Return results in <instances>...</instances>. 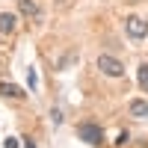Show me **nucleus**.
Returning a JSON list of instances; mask_svg holds the SVG:
<instances>
[{
  "label": "nucleus",
  "mask_w": 148,
  "mask_h": 148,
  "mask_svg": "<svg viewBox=\"0 0 148 148\" xmlns=\"http://www.w3.org/2000/svg\"><path fill=\"white\" fill-rule=\"evenodd\" d=\"M98 68H101L107 77H121V74H125V65H121L116 56H110V53H101V56H98Z\"/></svg>",
  "instance_id": "3"
},
{
  "label": "nucleus",
  "mask_w": 148,
  "mask_h": 148,
  "mask_svg": "<svg viewBox=\"0 0 148 148\" xmlns=\"http://www.w3.org/2000/svg\"><path fill=\"white\" fill-rule=\"evenodd\" d=\"M24 148H36V145H33V142H24Z\"/></svg>",
  "instance_id": "12"
},
{
  "label": "nucleus",
  "mask_w": 148,
  "mask_h": 148,
  "mask_svg": "<svg viewBox=\"0 0 148 148\" xmlns=\"http://www.w3.org/2000/svg\"><path fill=\"white\" fill-rule=\"evenodd\" d=\"M18 9H21V15H27V18H39L42 15L39 6H36V0H18Z\"/></svg>",
  "instance_id": "6"
},
{
  "label": "nucleus",
  "mask_w": 148,
  "mask_h": 148,
  "mask_svg": "<svg viewBox=\"0 0 148 148\" xmlns=\"http://www.w3.org/2000/svg\"><path fill=\"white\" fill-rule=\"evenodd\" d=\"M133 3H136V0H133Z\"/></svg>",
  "instance_id": "13"
},
{
  "label": "nucleus",
  "mask_w": 148,
  "mask_h": 148,
  "mask_svg": "<svg viewBox=\"0 0 148 148\" xmlns=\"http://www.w3.org/2000/svg\"><path fill=\"white\" fill-rule=\"evenodd\" d=\"M127 113L133 119H148V101H142V98H133V101L127 104Z\"/></svg>",
  "instance_id": "4"
},
{
  "label": "nucleus",
  "mask_w": 148,
  "mask_h": 148,
  "mask_svg": "<svg viewBox=\"0 0 148 148\" xmlns=\"http://www.w3.org/2000/svg\"><path fill=\"white\" fill-rule=\"evenodd\" d=\"M77 136H80L83 142H89V145H101L104 130L98 127V125H92V121H83V125H77Z\"/></svg>",
  "instance_id": "2"
},
{
  "label": "nucleus",
  "mask_w": 148,
  "mask_h": 148,
  "mask_svg": "<svg viewBox=\"0 0 148 148\" xmlns=\"http://www.w3.org/2000/svg\"><path fill=\"white\" fill-rule=\"evenodd\" d=\"M139 86L148 92V62H142V65H139Z\"/></svg>",
  "instance_id": "8"
},
{
  "label": "nucleus",
  "mask_w": 148,
  "mask_h": 148,
  "mask_svg": "<svg viewBox=\"0 0 148 148\" xmlns=\"http://www.w3.org/2000/svg\"><path fill=\"white\" fill-rule=\"evenodd\" d=\"M27 83H30V89L36 92V86H39V77H36V68H30V74H27Z\"/></svg>",
  "instance_id": "9"
},
{
  "label": "nucleus",
  "mask_w": 148,
  "mask_h": 148,
  "mask_svg": "<svg viewBox=\"0 0 148 148\" xmlns=\"http://www.w3.org/2000/svg\"><path fill=\"white\" fill-rule=\"evenodd\" d=\"M51 121H53V125H62V113H59V110H56V107L51 110Z\"/></svg>",
  "instance_id": "10"
},
{
  "label": "nucleus",
  "mask_w": 148,
  "mask_h": 148,
  "mask_svg": "<svg viewBox=\"0 0 148 148\" xmlns=\"http://www.w3.org/2000/svg\"><path fill=\"white\" fill-rule=\"evenodd\" d=\"M18 27V15H12V12H0V33H15Z\"/></svg>",
  "instance_id": "5"
},
{
  "label": "nucleus",
  "mask_w": 148,
  "mask_h": 148,
  "mask_svg": "<svg viewBox=\"0 0 148 148\" xmlns=\"http://www.w3.org/2000/svg\"><path fill=\"white\" fill-rule=\"evenodd\" d=\"M125 33L130 36L133 42L145 39V36H148V21H145L142 15H127V18H125Z\"/></svg>",
  "instance_id": "1"
},
{
  "label": "nucleus",
  "mask_w": 148,
  "mask_h": 148,
  "mask_svg": "<svg viewBox=\"0 0 148 148\" xmlns=\"http://www.w3.org/2000/svg\"><path fill=\"white\" fill-rule=\"evenodd\" d=\"M3 145H6V148H21V142H18V139H15V136H9V139H6V142H3Z\"/></svg>",
  "instance_id": "11"
},
{
  "label": "nucleus",
  "mask_w": 148,
  "mask_h": 148,
  "mask_svg": "<svg viewBox=\"0 0 148 148\" xmlns=\"http://www.w3.org/2000/svg\"><path fill=\"white\" fill-rule=\"evenodd\" d=\"M0 95L3 98H24L27 92H24L21 86H15V83H0Z\"/></svg>",
  "instance_id": "7"
}]
</instances>
